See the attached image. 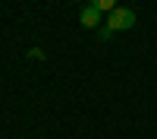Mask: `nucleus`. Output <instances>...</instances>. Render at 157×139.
I'll return each instance as SVG.
<instances>
[{
  "label": "nucleus",
  "instance_id": "1",
  "mask_svg": "<svg viewBox=\"0 0 157 139\" xmlns=\"http://www.w3.org/2000/svg\"><path fill=\"white\" fill-rule=\"evenodd\" d=\"M104 25L110 32H129V29H135V13L129 6H116L113 13H107V22Z\"/></svg>",
  "mask_w": 157,
  "mask_h": 139
},
{
  "label": "nucleus",
  "instance_id": "2",
  "mask_svg": "<svg viewBox=\"0 0 157 139\" xmlns=\"http://www.w3.org/2000/svg\"><path fill=\"white\" fill-rule=\"evenodd\" d=\"M101 16H104V13L101 10H94V6H82V13H78V19H82V25H85V29H98V25H101Z\"/></svg>",
  "mask_w": 157,
  "mask_h": 139
},
{
  "label": "nucleus",
  "instance_id": "3",
  "mask_svg": "<svg viewBox=\"0 0 157 139\" xmlns=\"http://www.w3.org/2000/svg\"><path fill=\"white\" fill-rule=\"evenodd\" d=\"M94 10H101V13H113L116 6H120V0H88Z\"/></svg>",
  "mask_w": 157,
  "mask_h": 139
},
{
  "label": "nucleus",
  "instance_id": "4",
  "mask_svg": "<svg viewBox=\"0 0 157 139\" xmlns=\"http://www.w3.org/2000/svg\"><path fill=\"white\" fill-rule=\"evenodd\" d=\"M110 35H113V32L107 29V25H98V38H101V41H107V38H110Z\"/></svg>",
  "mask_w": 157,
  "mask_h": 139
}]
</instances>
